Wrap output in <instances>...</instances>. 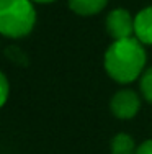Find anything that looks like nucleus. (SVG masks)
I'll return each mask as SVG.
<instances>
[{"label":"nucleus","instance_id":"nucleus-1","mask_svg":"<svg viewBox=\"0 0 152 154\" xmlns=\"http://www.w3.org/2000/svg\"><path fill=\"white\" fill-rule=\"evenodd\" d=\"M146 48L136 36L113 41L103 56V67L108 77L123 85L141 79L142 72L146 71Z\"/></svg>","mask_w":152,"mask_h":154},{"label":"nucleus","instance_id":"nucleus-2","mask_svg":"<svg viewBox=\"0 0 152 154\" xmlns=\"http://www.w3.org/2000/svg\"><path fill=\"white\" fill-rule=\"evenodd\" d=\"M36 8L31 0H0V35L10 39L28 36L36 25Z\"/></svg>","mask_w":152,"mask_h":154},{"label":"nucleus","instance_id":"nucleus-3","mask_svg":"<svg viewBox=\"0 0 152 154\" xmlns=\"http://www.w3.org/2000/svg\"><path fill=\"white\" fill-rule=\"evenodd\" d=\"M142 100L134 89H121L111 97L110 112L118 120H133L139 113Z\"/></svg>","mask_w":152,"mask_h":154},{"label":"nucleus","instance_id":"nucleus-4","mask_svg":"<svg viewBox=\"0 0 152 154\" xmlns=\"http://www.w3.org/2000/svg\"><path fill=\"white\" fill-rule=\"evenodd\" d=\"M105 28L113 41L134 36V17L128 8H113L105 18Z\"/></svg>","mask_w":152,"mask_h":154},{"label":"nucleus","instance_id":"nucleus-5","mask_svg":"<svg viewBox=\"0 0 152 154\" xmlns=\"http://www.w3.org/2000/svg\"><path fill=\"white\" fill-rule=\"evenodd\" d=\"M134 36L144 46H152V5L144 7L136 13Z\"/></svg>","mask_w":152,"mask_h":154},{"label":"nucleus","instance_id":"nucleus-6","mask_svg":"<svg viewBox=\"0 0 152 154\" xmlns=\"http://www.w3.org/2000/svg\"><path fill=\"white\" fill-rule=\"evenodd\" d=\"M67 5L75 15L93 17L106 8L108 0H67Z\"/></svg>","mask_w":152,"mask_h":154},{"label":"nucleus","instance_id":"nucleus-7","mask_svg":"<svg viewBox=\"0 0 152 154\" xmlns=\"http://www.w3.org/2000/svg\"><path fill=\"white\" fill-rule=\"evenodd\" d=\"M136 143L133 136L128 133H118L115 134L110 143V151L111 154H136Z\"/></svg>","mask_w":152,"mask_h":154},{"label":"nucleus","instance_id":"nucleus-8","mask_svg":"<svg viewBox=\"0 0 152 154\" xmlns=\"http://www.w3.org/2000/svg\"><path fill=\"white\" fill-rule=\"evenodd\" d=\"M139 90L141 95L146 102H149L152 105V66L146 67V71L142 72L139 79Z\"/></svg>","mask_w":152,"mask_h":154},{"label":"nucleus","instance_id":"nucleus-9","mask_svg":"<svg viewBox=\"0 0 152 154\" xmlns=\"http://www.w3.org/2000/svg\"><path fill=\"white\" fill-rule=\"evenodd\" d=\"M8 95H10V82L7 79V75L0 71V108L7 103Z\"/></svg>","mask_w":152,"mask_h":154},{"label":"nucleus","instance_id":"nucleus-10","mask_svg":"<svg viewBox=\"0 0 152 154\" xmlns=\"http://www.w3.org/2000/svg\"><path fill=\"white\" fill-rule=\"evenodd\" d=\"M136 154H152V138L142 141L141 144H137Z\"/></svg>","mask_w":152,"mask_h":154},{"label":"nucleus","instance_id":"nucleus-11","mask_svg":"<svg viewBox=\"0 0 152 154\" xmlns=\"http://www.w3.org/2000/svg\"><path fill=\"white\" fill-rule=\"evenodd\" d=\"M31 2H34V3H52V2H56V0H31Z\"/></svg>","mask_w":152,"mask_h":154}]
</instances>
